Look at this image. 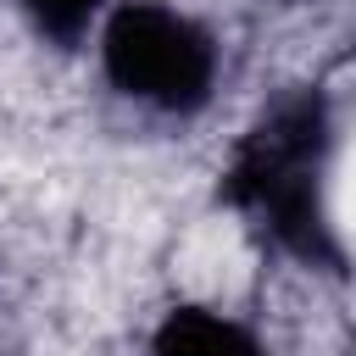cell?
Here are the masks:
<instances>
[{"label": "cell", "mask_w": 356, "mask_h": 356, "mask_svg": "<svg viewBox=\"0 0 356 356\" xmlns=\"http://www.w3.org/2000/svg\"><path fill=\"white\" fill-rule=\"evenodd\" d=\"M100 61L111 89H122L139 106H156L167 117H189L211 100L217 89V39L161 6V0H128L106 17L100 33Z\"/></svg>", "instance_id": "obj_2"}, {"label": "cell", "mask_w": 356, "mask_h": 356, "mask_svg": "<svg viewBox=\"0 0 356 356\" xmlns=\"http://www.w3.org/2000/svg\"><path fill=\"white\" fill-rule=\"evenodd\" d=\"M100 6H106V0H22V11L33 17V28L50 33L56 44H72V39L95 22Z\"/></svg>", "instance_id": "obj_4"}, {"label": "cell", "mask_w": 356, "mask_h": 356, "mask_svg": "<svg viewBox=\"0 0 356 356\" xmlns=\"http://www.w3.org/2000/svg\"><path fill=\"white\" fill-rule=\"evenodd\" d=\"M328 150H334V111L317 83H300L278 95L250 134L234 145V161L222 172V200L250 217L278 250L312 267L345 261L323 184H328Z\"/></svg>", "instance_id": "obj_1"}, {"label": "cell", "mask_w": 356, "mask_h": 356, "mask_svg": "<svg viewBox=\"0 0 356 356\" xmlns=\"http://www.w3.org/2000/svg\"><path fill=\"white\" fill-rule=\"evenodd\" d=\"M156 356H267L256 334L206 306H172L156 328Z\"/></svg>", "instance_id": "obj_3"}]
</instances>
